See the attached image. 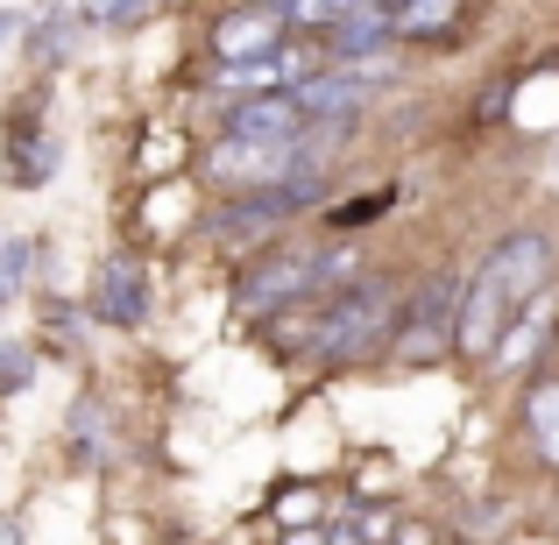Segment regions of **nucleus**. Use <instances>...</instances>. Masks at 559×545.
I'll return each mask as SVG.
<instances>
[{
	"label": "nucleus",
	"mask_w": 559,
	"mask_h": 545,
	"mask_svg": "<svg viewBox=\"0 0 559 545\" xmlns=\"http://www.w3.org/2000/svg\"><path fill=\"white\" fill-rule=\"evenodd\" d=\"M369 93H376V71L369 64H333V71L319 64L305 85H290V99H298L305 121H355Z\"/></svg>",
	"instance_id": "8"
},
{
	"label": "nucleus",
	"mask_w": 559,
	"mask_h": 545,
	"mask_svg": "<svg viewBox=\"0 0 559 545\" xmlns=\"http://www.w3.org/2000/svg\"><path fill=\"white\" fill-rule=\"evenodd\" d=\"M546 276H552V241L546 234H532V227L503 234V241L481 256V270L467 276V291H461V341L453 347H461L467 362H489L496 341L524 319V305H538Z\"/></svg>",
	"instance_id": "1"
},
{
	"label": "nucleus",
	"mask_w": 559,
	"mask_h": 545,
	"mask_svg": "<svg viewBox=\"0 0 559 545\" xmlns=\"http://www.w3.org/2000/svg\"><path fill=\"white\" fill-rule=\"evenodd\" d=\"M93 312L107 319V327H142V319H150V270H142V256H107L99 262Z\"/></svg>",
	"instance_id": "9"
},
{
	"label": "nucleus",
	"mask_w": 559,
	"mask_h": 545,
	"mask_svg": "<svg viewBox=\"0 0 559 545\" xmlns=\"http://www.w3.org/2000/svg\"><path fill=\"white\" fill-rule=\"evenodd\" d=\"M290 36L284 22V0H248V8L219 14L213 22V57L219 64H255V57H276Z\"/></svg>",
	"instance_id": "7"
},
{
	"label": "nucleus",
	"mask_w": 559,
	"mask_h": 545,
	"mask_svg": "<svg viewBox=\"0 0 559 545\" xmlns=\"http://www.w3.org/2000/svg\"><path fill=\"white\" fill-rule=\"evenodd\" d=\"M142 14H150V0H85V22L99 28H135Z\"/></svg>",
	"instance_id": "18"
},
{
	"label": "nucleus",
	"mask_w": 559,
	"mask_h": 545,
	"mask_svg": "<svg viewBox=\"0 0 559 545\" xmlns=\"http://www.w3.org/2000/svg\"><path fill=\"white\" fill-rule=\"evenodd\" d=\"M524 425H532V447L559 467V376H532V390H524Z\"/></svg>",
	"instance_id": "13"
},
{
	"label": "nucleus",
	"mask_w": 559,
	"mask_h": 545,
	"mask_svg": "<svg viewBox=\"0 0 559 545\" xmlns=\"http://www.w3.org/2000/svg\"><path fill=\"white\" fill-rule=\"evenodd\" d=\"M0 545H22V524H0Z\"/></svg>",
	"instance_id": "21"
},
{
	"label": "nucleus",
	"mask_w": 559,
	"mask_h": 545,
	"mask_svg": "<svg viewBox=\"0 0 559 545\" xmlns=\"http://www.w3.org/2000/svg\"><path fill=\"white\" fill-rule=\"evenodd\" d=\"M205 170H213V185H227V191H262V185H276V178H298L305 156H298V142H241V135H219L213 156H205Z\"/></svg>",
	"instance_id": "6"
},
{
	"label": "nucleus",
	"mask_w": 559,
	"mask_h": 545,
	"mask_svg": "<svg viewBox=\"0 0 559 545\" xmlns=\"http://www.w3.org/2000/svg\"><path fill=\"white\" fill-rule=\"evenodd\" d=\"M28 382H36V355L14 341H0V396H22Z\"/></svg>",
	"instance_id": "17"
},
{
	"label": "nucleus",
	"mask_w": 559,
	"mask_h": 545,
	"mask_svg": "<svg viewBox=\"0 0 559 545\" xmlns=\"http://www.w3.org/2000/svg\"><path fill=\"white\" fill-rule=\"evenodd\" d=\"M390 36H396V28H390V8H382V0H355V8L326 28V57H341V64H369Z\"/></svg>",
	"instance_id": "11"
},
{
	"label": "nucleus",
	"mask_w": 559,
	"mask_h": 545,
	"mask_svg": "<svg viewBox=\"0 0 559 545\" xmlns=\"http://www.w3.org/2000/svg\"><path fill=\"white\" fill-rule=\"evenodd\" d=\"M396 319H404V305H396L390 284H376V276H361V284L333 291L326 305H319V347L312 362L341 368V362H369L382 347L396 341Z\"/></svg>",
	"instance_id": "2"
},
{
	"label": "nucleus",
	"mask_w": 559,
	"mask_h": 545,
	"mask_svg": "<svg viewBox=\"0 0 559 545\" xmlns=\"http://www.w3.org/2000/svg\"><path fill=\"white\" fill-rule=\"evenodd\" d=\"M461 291L467 284H453V276H425L418 298H411L404 319H396L390 355L396 362H432V355H447V347L461 341Z\"/></svg>",
	"instance_id": "5"
},
{
	"label": "nucleus",
	"mask_w": 559,
	"mask_h": 545,
	"mask_svg": "<svg viewBox=\"0 0 559 545\" xmlns=\"http://www.w3.org/2000/svg\"><path fill=\"white\" fill-rule=\"evenodd\" d=\"M276 545H326V524H290Z\"/></svg>",
	"instance_id": "19"
},
{
	"label": "nucleus",
	"mask_w": 559,
	"mask_h": 545,
	"mask_svg": "<svg viewBox=\"0 0 559 545\" xmlns=\"http://www.w3.org/2000/svg\"><path fill=\"white\" fill-rule=\"evenodd\" d=\"M396 545H439L432 524H396Z\"/></svg>",
	"instance_id": "20"
},
{
	"label": "nucleus",
	"mask_w": 559,
	"mask_h": 545,
	"mask_svg": "<svg viewBox=\"0 0 559 545\" xmlns=\"http://www.w3.org/2000/svg\"><path fill=\"white\" fill-rule=\"evenodd\" d=\"M50 164H57V142L36 135V128L8 142V178H14V185H43V178H50Z\"/></svg>",
	"instance_id": "14"
},
{
	"label": "nucleus",
	"mask_w": 559,
	"mask_h": 545,
	"mask_svg": "<svg viewBox=\"0 0 559 545\" xmlns=\"http://www.w3.org/2000/svg\"><path fill=\"white\" fill-rule=\"evenodd\" d=\"M326 298V270H319V248H262L241 276H234V305L255 319L290 312V305Z\"/></svg>",
	"instance_id": "4"
},
{
	"label": "nucleus",
	"mask_w": 559,
	"mask_h": 545,
	"mask_svg": "<svg viewBox=\"0 0 559 545\" xmlns=\"http://www.w3.org/2000/svg\"><path fill=\"white\" fill-rule=\"evenodd\" d=\"M305 128L312 121L298 114L290 93H255L227 107V135H241V142H305Z\"/></svg>",
	"instance_id": "10"
},
{
	"label": "nucleus",
	"mask_w": 559,
	"mask_h": 545,
	"mask_svg": "<svg viewBox=\"0 0 559 545\" xmlns=\"http://www.w3.org/2000/svg\"><path fill=\"white\" fill-rule=\"evenodd\" d=\"M347 8H355V0H284V22H290V28H312V36H326V28L341 22Z\"/></svg>",
	"instance_id": "15"
},
{
	"label": "nucleus",
	"mask_w": 559,
	"mask_h": 545,
	"mask_svg": "<svg viewBox=\"0 0 559 545\" xmlns=\"http://www.w3.org/2000/svg\"><path fill=\"white\" fill-rule=\"evenodd\" d=\"M312 205H326V178H319V170H298V178H276L262 191H234L227 205L205 213V234H213V241H255V234L312 213Z\"/></svg>",
	"instance_id": "3"
},
{
	"label": "nucleus",
	"mask_w": 559,
	"mask_h": 545,
	"mask_svg": "<svg viewBox=\"0 0 559 545\" xmlns=\"http://www.w3.org/2000/svg\"><path fill=\"white\" fill-rule=\"evenodd\" d=\"M28 262H36V241H0V312H8V298L22 291Z\"/></svg>",
	"instance_id": "16"
},
{
	"label": "nucleus",
	"mask_w": 559,
	"mask_h": 545,
	"mask_svg": "<svg viewBox=\"0 0 559 545\" xmlns=\"http://www.w3.org/2000/svg\"><path fill=\"white\" fill-rule=\"evenodd\" d=\"M390 8V28L396 36H418V43H439L461 28V8L467 0H382Z\"/></svg>",
	"instance_id": "12"
}]
</instances>
